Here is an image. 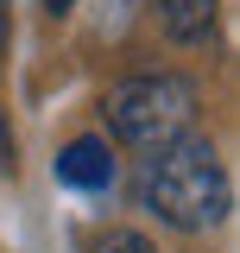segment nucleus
<instances>
[{"label":"nucleus","mask_w":240,"mask_h":253,"mask_svg":"<svg viewBox=\"0 0 240 253\" xmlns=\"http://www.w3.org/2000/svg\"><path fill=\"white\" fill-rule=\"evenodd\" d=\"M139 203L158 209V221H171L183 234H202L215 221H228V203H234L228 165H221V152L209 139L177 133L171 146L146 152V165H139Z\"/></svg>","instance_id":"obj_1"},{"label":"nucleus","mask_w":240,"mask_h":253,"mask_svg":"<svg viewBox=\"0 0 240 253\" xmlns=\"http://www.w3.org/2000/svg\"><path fill=\"white\" fill-rule=\"evenodd\" d=\"M196 108H202V95L177 70H146V76H126V83H114V89L101 95L108 133H114L120 146H133V152H158L177 133H190Z\"/></svg>","instance_id":"obj_2"},{"label":"nucleus","mask_w":240,"mask_h":253,"mask_svg":"<svg viewBox=\"0 0 240 253\" xmlns=\"http://www.w3.org/2000/svg\"><path fill=\"white\" fill-rule=\"evenodd\" d=\"M57 177L70 190H108L114 184V152H108V139H70L57 152Z\"/></svg>","instance_id":"obj_3"},{"label":"nucleus","mask_w":240,"mask_h":253,"mask_svg":"<svg viewBox=\"0 0 240 253\" xmlns=\"http://www.w3.org/2000/svg\"><path fill=\"white\" fill-rule=\"evenodd\" d=\"M215 13H221V0H158V26L177 44H202L215 32Z\"/></svg>","instance_id":"obj_4"},{"label":"nucleus","mask_w":240,"mask_h":253,"mask_svg":"<svg viewBox=\"0 0 240 253\" xmlns=\"http://www.w3.org/2000/svg\"><path fill=\"white\" fill-rule=\"evenodd\" d=\"M95 253H158L146 241V234H133V228H108L101 241H95Z\"/></svg>","instance_id":"obj_5"},{"label":"nucleus","mask_w":240,"mask_h":253,"mask_svg":"<svg viewBox=\"0 0 240 253\" xmlns=\"http://www.w3.org/2000/svg\"><path fill=\"white\" fill-rule=\"evenodd\" d=\"M0 171L13 177V126H6V108H0Z\"/></svg>","instance_id":"obj_6"},{"label":"nucleus","mask_w":240,"mask_h":253,"mask_svg":"<svg viewBox=\"0 0 240 253\" xmlns=\"http://www.w3.org/2000/svg\"><path fill=\"white\" fill-rule=\"evenodd\" d=\"M6 38H13V0H0V57H6Z\"/></svg>","instance_id":"obj_7"},{"label":"nucleus","mask_w":240,"mask_h":253,"mask_svg":"<svg viewBox=\"0 0 240 253\" xmlns=\"http://www.w3.org/2000/svg\"><path fill=\"white\" fill-rule=\"evenodd\" d=\"M44 6H51V13H70V6H76V0H44Z\"/></svg>","instance_id":"obj_8"}]
</instances>
